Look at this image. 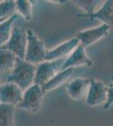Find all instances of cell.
I'll return each mask as SVG.
<instances>
[{
    "mask_svg": "<svg viewBox=\"0 0 113 126\" xmlns=\"http://www.w3.org/2000/svg\"><path fill=\"white\" fill-rule=\"evenodd\" d=\"M0 2H1V1H0Z\"/></svg>",
    "mask_w": 113,
    "mask_h": 126,
    "instance_id": "cell-24",
    "label": "cell"
},
{
    "mask_svg": "<svg viewBox=\"0 0 113 126\" xmlns=\"http://www.w3.org/2000/svg\"><path fill=\"white\" fill-rule=\"evenodd\" d=\"M2 75H3V73L0 72V85H1V80H2Z\"/></svg>",
    "mask_w": 113,
    "mask_h": 126,
    "instance_id": "cell-22",
    "label": "cell"
},
{
    "mask_svg": "<svg viewBox=\"0 0 113 126\" xmlns=\"http://www.w3.org/2000/svg\"><path fill=\"white\" fill-rule=\"evenodd\" d=\"M16 11L24 17L25 20H30L32 18L31 2L28 0H17L15 1Z\"/></svg>",
    "mask_w": 113,
    "mask_h": 126,
    "instance_id": "cell-18",
    "label": "cell"
},
{
    "mask_svg": "<svg viewBox=\"0 0 113 126\" xmlns=\"http://www.w3.org/2000/svg\"><path fill=\"white\" fill-rule=\"evenodd\" d=\"M73 68H68L65 70H61L55 75L53 78L48 81L46 84L42 86V89L44 92H50L58 88L63 84H64L69 79V78L73 75Z\"/></svg>",
    "mask_w": 113,
    "mask_h": 126,
    "instance_id": "cell-13",
    "label": "cell"
},
{
    "mask_svg": "<svg viewBox=\"0 0 113 126\" xmlns=\"http://www.w3.org/2000/svg\"><path fill=\"white\" fill-rule=\"evenodd\" d=\"M109 32H110V27L107 24H102L101 25L97 27L79 32L77 34L76 38L79 40V43L86 48L107 35Z\"/></svg>",
    "mask_w": 113,
    "mask_h": 126,
    "instance_id": "cell-8",
    "label": "cell"
},
{
    "mask_svg": "<svg viewBox=\"0 0 113 126\" xmlns=\"http://www.w3.org/2000/svg\"><path fill=\"white\" fill-rule=\"evenodd\" d=\"M47 50L44 43L31 30H27V46L24 61L33 65H38L46 61Z\"/></svg>",
    "mask_w": 113,
    "mask_h": 126,
    "instance_id": "cell-2",
    "label": "cell"
},
{
    "mask_svg": "<svg viewBox=\"0 0 113 126\" xmlns=\"http://www.w3.org/2000/svg\"><path fill=\"white\" fill-rule=\"evenodd\" d=\"M110 87H113V82L112 83V84H111V85H110Z\"/></svg>",
    "mask_w": 113,
    "mask_h": 126,
    "instance_id": "cell-23",
    "label": "cell"
},
{
    "mask_svg": "<svg viewBox=\"0 0 113 126\" xmlns=\"http://www.w3.org/2000/svg\"><path fill=\"white\" fill-rule=\"evenodd\" d=\"M72 3L86 12L85 15H92L101 7V5L103 4L101 3L104 2L95 1V0H75Z\"/></svg>",
    "mask_w": 113,
    "mask_h": 126,
    "instance_id": "cell-17",
    "label": "cell"
},
{
    "mask_svg": "<svg viewBox=\"0 0 113 126\" xmlns=\"http://www.w3.org/2000/svg\"><path fill=\"white\" fill-rule=\"evenodd\" d=\"M79 17H87L92 19H98L103 24H106L110 27V30H113V0L104 1L103 4L95 13L92 15L80 14Z\"/></svg>",
    "mask_w": 113,
    "mask_h": 126,
    "instance_id": "cell-10",
    "label": "cell"
},
{
    "mask_svg": "<svg viewBox=\"0 0 113 126\" xmlns=\"http://www.w3.org/2000/svg\"><path fill=\"white\" fill-rule=\"evenodd\" d=\"M66 59L57 61H45L36 66L34 84L43 86L50 81L58 72H60Z\"/></svg>",
    "mask_w": 113,
    "mask_h": 126,
    "instance_id": "cell-4",
    "label": "cell"
},
{
    "mask_svg": "<svg viewBox=\"0 0 113 126\" xmlns=\"http://www.w3.org/2000/svg\"><path fill=\"white\" fill-rule=\"evenodd\" d=\"M24 91L12 82L0 85V103L17 107L23 98Z\"/></svg>",
    "mask_w": 113,
    "mask_h": 126,
    "instance_id": "cell-7",
    "label": "cell"
},
{
    "mask_svg": "<svg viewBox=\"0 0 113 126\" xmlns=\"http://www.w3.org/2000/svg\"><path fill=\"white\" fill-rule=\"evenodd\" d=\"M44 93L42 86L33 84L24 91L23 98L17 108L30 113H36L42 106Z\"/></svg>",
    "mask_w": 113,
    "mask_h": 126,
    "instance_id": "cell-3",
    "label": "cell"
},
{
    "mask_svg": "<svg viewBox=\"0 0 113 126\" xmlns=\"http://www.w3.org/2000/svg\"><path fill=\"white\" fill-rule=\"evenodd\" d=\"M112 104H113V87H109L107 101L104 104V108L105 109H109Z\"/></svg>",
    "mask_w": 113,
    "mask_h": 126,
    "instance_id": "cell-20",
    "label": "cell"
},
{
    "mask_svg": "<svg viewBox=\"0 0 113 126\" xmlns=\"http://www.w3.org/2000/svg\"><path fill=\"white\" fill-rule=\"evenodd\" d=\"M15 107L0 103V126H14Z\"/></svg>",
    "mask_w": 113,
    "mask_h": 126,
    "instance_id": "cell-16",
    "label": "cell"
},
{
    "mask_svg": "<svg viewBox=\"0 0 113 126\" xmlns=\"http://www.w3.org/2000/svg\"><path fill=\"white\" fill-rule=\"evenodd\" d=\"M17 17L18 15L16 14H14L13 15H11L0 24V47H3L10 39L12 30H13L12 26Z\"/></svg>",
    "mask_w": 113,
    "mask_h": 126,
    "instance_id": "cell-15",
    "label": "cell"
},
{
    "mask_svg": "<svg viewBox=\"0 0 113 126\" xmlns=\"http://www.w3.org/2000/svg\"><path fill=\"white\" fill-rule=\"evenodd\" d=\"M92 64H93L92 61L90 60L89 56L86 53L85 48L79 43V46L74 49V50L68 56L61 70L74 68L76 66H91Z\"/></svg>",
    "mask_w": 113,
    "mask_h": 126,
    "instance_id": "cell-9",
    "label": "cell"
},
{
    "mask_svg": "<svg viewBox=\"0 0 113 126\" xmlns=\"http://www.w3.org/2000/svg\"><path fill=\"white\" fill-rule=\"evenodd\" d=\"M90 79L78 78L73 79L67 86L68 94L74 100H80L87 94Z\"/></svg>",
    "mask_w": 113,
    "mask_h": 126,
    "instance_id": "cell-12",
    "label": "cell"
},
{
    "mask_svg": "<svg viewBox=\"0 0 113 126\" xmlns=\"http://www.w3.org/2000/svg\"><path fill=\"white\" fill-rule=\"evenodd\" d=\"M79 45V41L76 37L68 40L57 46L56 48L48 50L46 53V61H57L66 58V56H68Z\"/></svg>",
    "mask_w": 113,
    "mask_h": 126,
    "instance_id": "cell-11",
    "label": "cell"
},
{
    "mask_svg": "<svg viewBox=\"0 0 113 126\" xmlns=\"http://www.w3.org/2000/svg\"><path fill=\"white\" fill-rule=\"evenodd\" d=\"M7 19H8V18H7ZM5 19H6V18H3V19H0V24H1L2 22H3V21H4Z\"/></svg>",
    "mask_w": 113,
    "mask_h": 126,
    "instance_id": "cell-21",
    "label": "cell"
},
{
    "mask_svg": "<svg viewBox=\"0 0 113 126\" xmlns=\"http://www.w3.org/2000/svg\"><path fill=\"white\" fill-rule=\"evenodd\" d=\"M108 97V87L103 82L90 79V87L86 94V103L90 107L105 104Z\"/></svg>",
    "mask_w": 113,
    "mask_h": 126,
    "instance_id": "cell-6",
    "label": "cell"
},
{
    "mask_svg": "<svg viewBox=\"0 0 113 126\" xmlns=\"http://www.w3.org/2000/svg\"><path fill=\"white\" fill-rule=\"evenodd\" d=\"M16 11L15 1L13 0H6L0 2V19L9 18L14 15V12Z\"/></svg>",
    "mask_w": 113,
    "mask_h": 126,
    "instance_id": "cell-19",
    "label": "cell"
},
{
    "mask_svg": "<svg viewBox=\"0 0 113 126\" xmlns=\"http://www.w3.org/2000/svg\"><path fill=\"white\" fill-rule=\"evenodd\" d=\"M36 66L18 58L15 66L6 78V82L17 85L22 91H25L34 84Z\"/></svg>",
    "mask_w": 113,
    "mask_h": 126,
    "instance_id": "cell-1",
    "label": "cell"
},
{
    "mask_svg": "<svg viewBox=\"0 0 113 126\" xmlns=\"http://www.w3.org/2000/svg\"><path fill=\"white\" fill-rule=\"evenodd\" d=\"M18 57L11 51L0 47V72H11L15 66Z\"/></svg>",
    "mask_w": 113,
    "mask_h": 126,
    "instance_id": "cell-14",
    "label": "cell"
},
{
    "mask_svg": "<svg viewBox=\"0 0 113 126\" xmlns=\"http://www.w3.org/2000/svg\"><path fill=\"white\" fill-rule=\"evenodd\" d=\"M27 46V32L19 27H14L9 41L3 48L11 51L19 59L24 60Z\"/></svg>",
    "mask_w": 113,
    "mask_h": 126,
    "instance_id": "cell-5",
    "label": "cell"
}]
</instances>
